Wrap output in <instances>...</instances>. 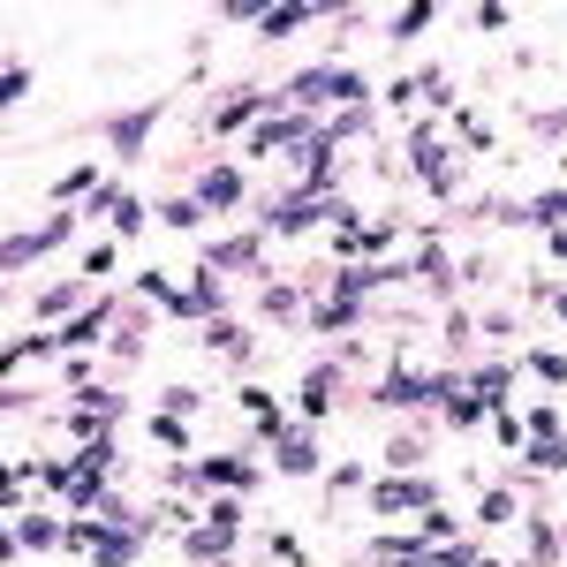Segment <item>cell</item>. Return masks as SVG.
<instances>
[{
	"mask_svg": "<svg viewBox=\"0 0 567 567\" xmlns=\"http://www.w3.org/2000/svg\"><path fill=\"white\" fill-rule=\"evenodd\" d=\"M310 136H318V114H265L258 130H250V144H243V159H280V152H303Z\"/></svg>",
	"mask_w": 567,
	"mask_h": 567,
	"instance_id": "6da1fadb",
	"label": "cell"
},
{
	"mask_svg": "<svg viewBox=\"0 0 567 567\" xmlns=\"http://www.w3.org/2000/svg\"><path fill=\"white\" fill-rule=\"evenodd\" d=\"M182 484H197V492H227V499H243L250 484H258V462L250 454H205V462H189Z\"/></svg>",
	"mask_w": 567,
	"mask_h": 567,
	"instance_id": "7a4b0ae2",
	"label": "cell"
},
{
	"mask_svg": "<svg viewBox=\"0 0 567 567\" xmlns=\"http://www.w3.org/2000/svg\"><path fill=\"white\" fill-rule=\"evenodd\" d=\"M416 507H439L432 477H371V515H379V523H401V515H416Z\"/></svg>",
	"mask_w": 567,
	"mask_h": 567,
	"instance_id": "3957f363",
	"label": "cell"
},
{
	"mask_svg": "<svg viewBox=\"0 0 567 567\" xmlns=\"http://www.w3.org/2000/svg\"><path fill=\"white\" fill-rule=\"evenodd\" d=\"M69 227H76V219H69V213H53L45 227H31V235H8V243H0V265H8V272H23L31 258L61 250V243H69Z\"/></svg>",
	"mask_w": 567,
	"mask_h": 567,
	"instance_id": "277c9868",
	"label": "cell"
},
{
	"mask_svg": "<svg viewBox=\"0 0 567 567\" xmlns=\"http://www.w3.org/2000/svg\"><path fill=\"white\" fill-rule=\"evenodd\" d=\"M515 371H523L515 355H492V363H477V371H470V393H477L484 416H499V409H507V386H515Z\"/></svg>",
	"mask_w": 567,
	"mask_h": 567,
	"instance_id": "5b68a950",
	"label": "cell"
},
{
	"mask_svg": "<svg viewBox=\"0 0 567 567\" xmlns=\"http://www.w3.org/2000/svg\"><path fill=\"white\" fill-rule=\"evenodd\" d=\"M61 537H69V529L53 523V515H39V507H23V515L8 523V560H16V553H53Z\"/></svg>",
	"mask_w": 567,
	"mask_h": 567,
	"instance_id": "8992f818",
	"label": "cell"
},
{
	"mask_svg": "<svg viewBox=\"0 0 567 567\" xmlns=\"http://www.w3.org/2000/svg\"><path fill=\"white\" fill-rule=\"evenodd\" d=\"M159 106H167V99H144V106H130V114H114V122H106L114 159H136V152H144V136H152V122H159Z\"/></svg>",
	"mask_w": 567,
	"mask_h": 567,
	"instance_id": "52a82bcc",
	"label": "cell"
},
{
	"mask_svg": "<svg viewBox=\"0 0 567 567\" xmlns=\"http://www.w3.org/2000/svg\"><path fill=\"white\" fill-rule=\"evenodd\" d=\"M265 258V227L250 235H227V243H205V272H243V265Z\"/></svg>",
	"mask_w": 567,
	"mask_h": 567,
	"instance_id": "ba28073f",
	"label": "cell"
},
{
	"mask_svg": "<svg viewBox=\"0 0 567 567\" xmlns=\"http://www.w3.org/2000/svg\"><path fill=\"white\" fill-rule=\"evenodd\" d=\"M243 189H250V175H243V167H205L197 205H205V213H227V205H243Z\"/></svg>",
	"mask_w": 567,
	"mask_h": 567,
	"instance_id": "9c48e42d",
	"label": "cell"
},
{
	"mask_svg": "<svg viewBox=\"0 0 567 567\" xmlns=\"http://www.w3.org/2000/svg\"><path fill=\"white\" fill-rule=\"evenodd\" d=\"M235 401H243V416H250V424H258V432L272 439V446L288 439V416H280V401H272L265 386H235Z\"/></svg>",
	"mask_w": 567,
	"mask_h": 567,
	"instance_id": "30bf717a",
	"label": "cell"
},
{
	"mask_svg": "<svg viewBox=\"0 0 567 567\" xmlns=\"http://www.w3.org/2000/svg\"><path fill=\"white\" fill-rule=\"evenodd\" d=\"M303 326L310 333H349V326H363V303H349V296H318Z\"/></svg>",
	"mask_w": 567,
	"mask_h": 567,
	"instance_id": "8fae6325",
	"label": "cell"
},
{
	"mask_svg": "<svg viewBox=\"0 0 567 567\" xmlns=\"http://www.w3.org/2000/svg\"><path fill=\"white\" fill-rule=\"evenodd\" d=\"M318 16H326V8H310V0H280V8H265V16H258V31H265V39H296V31L318 23Z\"/></svg>",
	"mask_w": 567,
	"mask_h": 567,
	"instance_id": "7c38bea8",
	"label": "cell"
},
{
	"mask_svg": "<svg viewBox=\"0 0 567 567\" xmlns=\"http://www.w3.org/2000/svg\"><path fill=\"white\" fill-rule=\"evenodd\" d=\"M272 470H280V477H318L326 462H318V446H310L303 432H288L280 446H272Z\"/></svg>",
	"mask_w": 567,
	"mask_h": 567,
	"instance_id": "4fadbf2b",
	"label": "cell"
},
{
	"mask_svg": "<svg viewBox=\"0 0 567 567\" xmlns=\"http://www.w3.org/2000/svg\"><path fill=\"white\" fill-rule=\"evenodd\" d=\"M333 386H341V371H333V363H318V371L303 379V393H296V409H303L310 424H318V416H333Z\"/></svg>",
	"mask_w": 567,
	"mask_h": 567,
	"instance_id": "5bb4252c",
	"label": "cell"
},
{
	"mask_svg": "<svg viewBox=\"0 0 567 567\" xmlns=\"http://www.w3.org/2000/svg\"><path fill=\"white\" fill-rule=\"evenodd\" d=\"M529 507H523V492H515V484H492V492H484L477 499V523L484 529H499V523H523Z\"/></svg>",
	"mask_w": 567,
	"mask_h": 567,
	"instance_id": "9a60e30c",
	"label": "cell"
},
{
	"mask_svg": "<svg viewBox=\"0 0 567 567\" xmlns=\"http://www.w3.org/2000/svg\"><path fill=\"white\" fill-rule=\"evenodd\" d=\"M523 470H529V477H560V470H567V432L529 439V446H523Z\"/></svg>",
	"mask_w": 567,
	"mask_h": 567,
	"instance_id": "2e32d148",
	"label": "cell"
},
{
	"mask_svg": "<svg viewBox=\"0 0 567 567\" xmlns=\"http://www.w3.org/2000/svg\"><path fill=\"white\" fill-rule=\"evenodd\" d=\"M432 16H439L432 0H409V8H393V16H386V39H401V45L424 39V23H432Z\"/></svg>",
	"mask_w": 567,
	"mask_h": 567,
	"instance_id": "e0dca14e",
	"label": "cell"
},
{
	"mask_svg": "<svg viewBox=\"0 0 567 567\" xmlns=\"http://www.w3.org/2000/svg\"><path fill=\"white\" fill-rule=\"evenodd\" d=\"M529 567H560V529L545 515H529Z\"/></svg>",
	"mask_w": 567,
	"mask_h": 567,
	"instance_id": "ac0fdd59",
	"label": "cell"
},
{
	"mask_svg": "<svg viewBox=\"0 0 567 567\" xmlns=\"http://www.w3.org/2000/svg\"><path fill=\"white\" fill-rule=\"evenodd\" d=\"M45 197H53V205H69V197H99V167H91V159H84V167H69Z\"/></svg>",
	"mask_w": 567,
	"mask_h": 567,
	"instance_id": "d6986e66",
	"label": "cell"
},
{
	"mask_svg": "<svg viewBox=\"0 0 567 567\" xmlns=\"http://www.w3.org/2000/svg\"><path fill=\"white\" fill-rule=\"evenodd\" d=\"M205 349H219V355H250V333H243L235 318H213V326H205Z\"/></svg>",
	"mask_w": 567,
	"mask_h": 567,
	"instance_id": "ffe728a7",
	"label": "cell"
},
{
	"mask_svg": "<svg viewBox=\"0 0 567 567\" xmlns=\"http://www.w3.org/2000/svg\"><path fill=\"white\" fill-rule=\"evenodd\" d=\"M159 219H167V227H182V235H197V227H205V205H197V197H167V205H159Z\"/></svg>",
	"mask_w": 567,
	"mask_h": 567,
	"instance_id": "44dd1931",
	"label": "cell"
},
{
	"mask_svg": "<svg viewBox=\"0 0 567 567\" xmlns=\"http://www.w3.org/2000/svg\"><path fill=\"white\" fill-rule=\"evenodd\" d=\"M523 371H537L545 386H567V349H529V355H523Z\"/></svg>",
	"mask_w": 567,
	"mask_h": 567,
	"instance_id": "7402d4cb",
	"label": "cell"
},
{
	"mask_svg": "<svg viewBox=\"0 0 567 567\" xmlns=\"http://www.w3.org/2000/svg\"><path fill=\"white\" fill-rule=\"evenodd\" d=\"M76 303H84V280H61V288H45V296H39V318H69Z\"/></svg>",
	"mask_w": 567,
	"mask_h": 567,
	"instance_id": "603a6c76",
	"label": "cell"
},
{
	"mask_svg": "<svg viewBox=\"0 0 567 567\" xmlns=\"http://www.w3.org/2000/svg\"><path fill=\"white\" fill-rule=\"evenodd\" d=\"M492 439H499L507 454H523V446H529V424L515 416V409H499V416H492Z\"/></svg>",
	"mask_w": 567,
	"mask_h": 567,
	"instance_id": "cb8c5ba5",
	"label": "cell"
},
{
	"mask_svg": "<svg viewBox=\"0 0 567 567\" xmlns=\"http://www.w3.org/2000/svg\"><path fill=\"white\" fill-rule=\"evenodd\" d=\"M31 84H39V76H31L23 61H8V76H0V99H8V106H23V99H31Z\"/></svg>",
	"mask_w": 567,
	"mask_h": 567,
	"instance_id": "d4e9b609",
	"label": "cell"
},
{
	"mask_svg": "<svg viewBox=\"0 0 567 567\" xmlns=\"http://www.w3.org/2000/svg\"><path fill=\"white\" fill-rule=\"evenodd\" d=\"M144 432L159 439V446H175V454H182V446H189V432H182V416H167V409H159V416H152Z\"/></svg>",
	"mask_w": 567,
	"mask_h": 567,
	"instance_id": "484cf974",
	"label": "cell"
},
{
	"mask_svg": "<svg viewBox=\"0 0 567 567\" xmlns=\"http://www.w3.org/2000/svg\"><path fill=\"white\" fill-rule=\"evenodd\" d=\"M386 462H393V470H416V462H424V439H416V432H401V439L386 446Z\"/></svg>",
	"mask_w": 567,
	"mask_h": 567,
	"instance_id": "4316f807",
	"label": "cell"
},
{
	"mask_svg": "<svg viewBox=\"0 0 567 567\" xmlns=\"http://www.w3.org/2000/svg\"><path fill=\"white\" fill-rule=\"evenodd\" d=\"M114 235H122V243H130V235H144V205H136V197H122V205H114Z\"/></svg>",
	"mask_w": 567,
	"mask_h": 567,
	"instance_id": "83f0119b",
	"label": "cell"
},
{
	"mask_svg": "<svg viewBox=\"0 0 567 567\" xmlns=\"http://www.w3.org/2000/svg\"><path fill=\"white\" fill-rule=\"evenodd\" d=\"M326 484H333V492H371V470H363V462H341Z\"/></svg>",
	"mask_w": 567,
	"mask_h": 567,
	"instance_id": "f1b7e54d",
	"label": "cell"
},
{
	"mask_svg": "<svg viewBox=\"0 0 567 567\" xmlns=\"http://www.w3.org/2000/svg\"><path fill=\"white\" fill-rule=\"evenodd\" d=\"M416 537H424V545H439V537H454V515H446V507H432V515L416 523Z\"/></svg>",
	"mask_w": 567,
	"mask_h": 567,
	"instance_id": "f546056e",
	"label": "cell"
},
{
	"mask_svg": "<svg viewBox=\"0 0 567 567\" xmlns=\"http://www.w3.org/2000/svg\"><path fill=\"white\" fill-rule=\"evenodd\" d=\"M114 272V243H99V250H84V280H106Z\"/></svg>",
	"mask_w": 567,
	"mask_h": 567,
	"instance_id": "4dcf8cb0",
	"label": "cell"
},
{
	"mask_svg": "<svg viewBox=\"0 0 567 567\" xmlns=\"http://www.w3.org/2000/svg\"><path fill=\"white\" fill-rule=\"evenodd\" d=\"M470 23H477V31H507V23H515V16H507V8H499V0H484L477 16H470Z\"/></svg>",
	"mask_w": 567,
	"mask_h": 567,
	"instance_id": "1f68e13d",
	"label": "cell"
},
{
	"mask_svg": "<svg viewBox=\"0 0 567 567\" xmlns=\"http://www.w3.org/2000/svg\"><path fill=\"white\" fill-rule=\"evenodd\" d=\"M416 99H424V91H416V76H393V84H386V106H416Z\"/></svg>",
	"mask_w": 567,
	"mask_h": 567,
	"instance_id": "d6a6232c",
	"label": "cell"
},
{
	"mask_svg": "<svg viewBox=\"0 0 567 567\" xmlns=\"http://www.w3.org/2000/svg\"><path fill=\"white\" fill-rule=\"evenodd\" d=\"M197 401H205V393H197V386H167V416H189Z\"/></svg>",
	"mask_w": 567,
	"mask_h": 567,
	"instance_id": "836d02e7",
	"label": "cell"
},
{
	"mask_svg": "<svg viewBox=\"0 0 567 567\" xmlns=\"http://www.w3.org/2000/svg\"><path fill=\"white\" fill-rule=\"evenodd\" d=\"M545 250H553V265H567V227H560V235H545Z\"/></svg>",
	"mask_w": 567,
	"mask_h": 567,
	"instance_id": "e575fe53",
	"label": "cell"
},
{
	"mask_svg": "<svg viewBox=\"0 0 567 567\" xmlns=\"http://www.w3.org/2000/svg\"><path fill=\"white\" fill-rule=\"evenodd\" d=\"M553 318H560V326H567V288H553Z\"/></svg>",
	"mask_w": 567,
	"mask_h": 567,
	"instance_id": "d590c367",
	"label": "cell"
},
{
	"mask_svg": "<svg viewBox=\"0 0 567 567\" xmlns=\"http://www.w3.org/2000/svg\"><path fill=\"white\" fill-rule=\"evenodd\" d=\"M477 567H499V560H477Z\"/></svg>",
	"mask_w": 567,
	"mask_h": 567,
	"instance_id": "8d00e7d4",
	"label": "cell"
}]
</instances>
